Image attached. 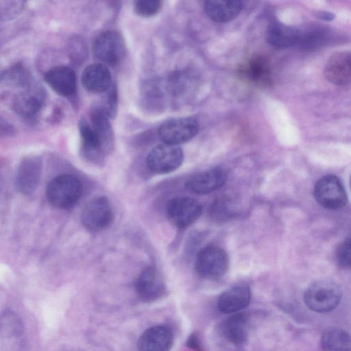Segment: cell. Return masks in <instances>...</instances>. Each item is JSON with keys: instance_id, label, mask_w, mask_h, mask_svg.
<instances>
[{"instance_id": "obj_2", "label": "cell", "mask_w": 351, "mask_h": 351, "mask_svg": "<svg viewBox=\"0 0 351 351\" xmlns=\"http://www.w3.org/2000/svg\"><path fill=\"white\" fill-rule=\"evenodd\" d=\"M341 297V289L337 283L330 280H319L307 288L304 301L310 310L317 313H327L337 306Z\"/></svg>"}, {"instance_id": "obj_10", "label": "cell", "mask_w": 351, "mask_h": 351, "mask_svg": "<svg viewBox=\"0 0 351 351\" xmlns=\"http://www.w3.org/2000/svg\"><path fill=\"white\" fill-rule=\"evenodd\" d=\"M134 287L139 298L147 302L158 300L166 290L163 277L152 266L147 267L141 271L135 280Z\"/></svg>"}, {"instance_id": "obj_15", "label": "cell", "mask_w": 351, "mask_h": 351, "mask_svg": "<svg viewBox=\"0 0 351 351\" xmlns=\"http://www.w3.org/2000/svg\"><path fill=\"white\" fill-rule=\"evenodd\" d=\"M350 53L343 51L334 53L328 60L324 75L328 81L333 84H349L351 80Z\"/></svg>"}, {"instance_id": "obj_16", "label": "cell", "mask_w": 351, "mask_h": 351, "mask_svg": "<svg viewBox=\"0 0 351 351\" xmlns=\"http://www.w3.org/2000/svg\"><path fill=\"white\" fill-rule=\"evenodd\" d=\"M82 84L88 92L104 93L112 86V77L108 67L99 62L86 66L82 75Z\"/></svg>"}, {"instance_id": "obj_12", "label": "cell", "mask_w": 351, "mask_h": 351, "mask_svg": "<svg viewBox=\"0 0 351 351\" xmlns=\"http://www.w3.org/2000/svg\"><path fill=\"white\" fill-rule=\"evenodd\" d=\"M226 180L225 171L219 168L211 169L196 173L185 184L186 189L193 194L204 195L221 188Z\"/></svg>"}, {"instance_id": "obj_7", "label": "cell", "mask_w": 351, "mask_h": 351, "mask_svg": "<svg viewBox=\"0 0 351 351\" xmlns=\"http://www.w3.org/2000/svg\"><path fill=\"white\" fill-rule=\"evenodd\" d=\"M314 197L319 204L330 210L343 208L348 201L343 184L334 175L325 176L316 182Z\"/></svg>"}, {"instance_id": "obj_21", "label": "cell", "mask_w": 351, "mask_h": 351, "mask_svg": "<svg viewBox=\"0 0 351 351\" xmlns=\"http://www.w3.org/2000/svg\"><path fill=\"white\" fill-rule=\"evenodd\" d=\"M40 175L41 165L39 161L35 160L24 161L16 174V188L23 194L32 193L38 184Z\"/></svg>"}, {"instance_id": "obj_9", "label": "cell", "mask_w": 351, "mask_h": 351, "mask_svg": "<svg viewBox=\"0 0 351 351\" xmlns=\"http://www.w3.org/2000/svg\"><path fill=\"white\" fill-rule=\"evenodd\" d=\"M198 129V123L194 118H174L162 123L158 134L163 143L178 145L192 139Z\"/></svg>"}, {"instance_id": "obj_4", "label": "cell", "mask_w": 351, "mask_h": 351, "mask_svg": "<svg viewBox=\"0 0 351 351\" xmlns=\"http://www.w3.org/2000/svg\"><path fill=\"white\" fill-rule=\"evenodd\" d=\"M229 265L226 252L217 246H207L197 254L195 268L198 276L206 280H215L223 276Z\"/></svg>"}, {"instance_id": "obj_26", "label": "cell", "mask_w": 351, "mask_h": 351, "mask_svg": "<svg viewBox=\"0 0 351 351\" xmlns=\"http://www.w3.org/2000/svg\"><path fill=\"white\" fill-rule=\"evenodd\" d=\"M326 30L322 28H315L306 31L300 32V37L298 42L302 49L306 50H313L319 48L327 39Z\"/></svg>"}, {"instance_id": "obj_30", "label": "cell", "mask_w": 351, "mask_h": 351, "mask_svg": "<svg viewBox=\"0 0 351 351\" xmlns=\"http://www.w3.org/2000/svg\"><path fill=\"white\" fill-rule=\"evenodd\" d=\"M117 92L116 88L114 87L110 88L109 95L108 99V104L107 108L104 110H106L108 117H112V116L116 114L117 109Z\"/></svg>"}, {"instance_id": "obj_31", "label": "cell", "mask_w": 351, "mask_h": 351, "mask_svg": "<svg viewBox=\"0 0 351 351\" xmlns=\"http://www.w3.org/2000/svg\"><path fill=\"white\" fill-rule=\"evenodd\" d=\"M314 15L317 18L324 21H332L335 17V14L326 11H316L314 13Z\"/></svg>"}, {"instance_id": "obj_6", "label": "cell", "mask_w": 351, "mask_h": 351, "mask_svg": "<svg viewBox=\"0 0 351 351\" xmlns=\"http://www.w3.org/2000/svg\"><path fill=\"white\" fill-rule=\"evenodd\" d=\"M184 153L178 145L162 143L154 147L148 154L146 163L154 173H171L182 165Z\"/></svg>"}, {"instance_id": "obj_5", "label": "cell", "mask_w": 351, "mask_h": 351, "mask_svg": "<svg viewBox=\"0 0 351 351\" xmlns=\"http://www.w3.org/2000/svg\"><path fill=\"white\" fill-rule=\"evenodd\" d=\"M114 218L111 203L105 196H99L90 200L81 215L82 225L91 232L107 229L112 225Z\"/></svg>"}, {"instance_id": "obj_14", "label": "cell", "mask_w": 351, "mask_h": 351, "mask_svg": "<svg viewBox=\"0 0 351 351\" xmlns=\"http://www.w3.org/2000/svg\"><path fill=\"white\" fill-rule=\"evenodd\" d=\"M250 289L245 284L232 286L223 291L217 300V308L223 313H237L250 302Z\"/></svg>"}, {"instance_id": "obj_27", "label": "cell", "mask_w": 351, "mask_h": 351, "mask_svg": "<svg viewBox=\"0 0 351 351\" xmlns=\"http://www.w3.org/2000/svg\"><path fill=\"white\" fill-rule=\"evenodd\" d=\"M233 215L231 204L226 198H219L210 205L209 216L214 221H226Z\"/></svg>"}, {"instance_id": "obj_19", "label": "cell", "mask_w": 351, "mask_h": 351, "mask_svg": "<svg viewBox=\"0 0 351 351\" xmlns=\"http://www.w3.org/2000/svg\"><path fill=\"white\" fill-rule=\"evenodd\" d=\"M300 31L280 22L270 23L267 29L266 39L277 48H288L298 44Z\"/></svg>"}, {"instance_id": "obj_24", "label": "cell", "mask_w": 351, "mask_h": 351, "mask_svg": "<svg viewBox=\"0 0 351 351\" xmlns=\"http://www.w3.org/2000/svg\"><path fill=\"white\" fill-rule=\"evenodd\" d=\"M324 351H350V338L344 330L337 327L326 329L321 337Z\"/></svg>"}, {"instance_id": "obj_3", "label": "cell", "mask_w": 351, "mask_h": 351, "mask_svg": "<svg viewBox=\"0 0 351 351\" xmlns=\"http://www.w3.org/2000/svg\"><path fill=\"white\" fill-rule=\"evenodd\" d=\"M94 57L104 65L115 66L123 58L125 45L122 35L114 30L103 32L93 43Z\"/></svg>"}, {"instance_id": "obj_8", "label": "cell", "mask_w": 351, "mask_h": 351, "mask_svg": "<svg viewBox=\"0 0 351 351\" xmlns=\"http://www.w3.org/2000/svg\"><path fill=\"white\" fill-rule=\"evenodd\" d=\"M202 206L189 197H176L168 201L165 213L175 227L184 228L193 223L202 214Z\"/></svg>"}, {"instance_id": "obj_32", "label": "cell", "mask_w": 351, "mask_h": 351, "mask_svg": "<svg viewBox=\"0 0 351 351\" xmlns=\"http://www.w3.org/2000/svg\"><path fill=\"white\" fill-rule=\"evenodd\" d=\"M189 345L196 350H202V346L200 345L199 339L196 335H192L190 337L189 340Z\"/></svg>"}, {"instance_id": "obj_13", "label": "cell", "mask_w": 351, "mask_h": 351, "mask_svg": "<svg viewBox=\"0 0 351 351\" xmlns=\"http://www.w3.org/2000/svg\"><path fill=\"white\" fill-rule=\"evenodd\" d=\"M173 341L171 330L165 326H154L145 330L140 336L138 351H169Z\"/></svg>"}, {"instance_id": "obj_28", "label": "cell", "mask_w": 351, "mask_h": 351, "mask_svg": "<svg viewBox=\"0 0 351 351\" xmlns=\"http://www.w3.org/2000/svg\"><path fill=\"white\" fill-rule=\"evenodd\" d=\"M162 3L159 0H138L134 3V10L140 16L150 17L159 12Z\"/></svg>"}, {"instance_id": "obj_17", "label": "cell", "mask_w": 351, "mask_h": 351, "mask_svg": "<svg viewBox=\"0 0 351 351\" xmlns=\"http://www.w3.org/2000/svg\"><path fill=\"white\" fill-rule=\"evenodd\" d=\"M44 78L47 84L60 95L69 97L76 91L75 74L69 67H53L45 73Z\"/></svg>"}, {"instance_id": "obj_18", "label": "cell", "mask_w": 351, "mask_h": 351, "mask_svg": "<svg viewBox=\"0 0 351 351\" xmlns=\"http://www.w3.org/2000/svg\"><path fill=\"white\" fill-rule=\"evenodd\" d=\"M223 337L234 345H243L248 339L250 322L244 313H237L226 319L221 326Z\"/></svg>"}, {"instance_id": "obj_29", "label": "cell", "mask_w": 351, "mask_h": 351, "mask_svg": "<svg viewBox=\"0 0 351 351\" xmlns=\"http://www.w3.org/2000/svg\"><path fill=\"white\" fill-rule=\"evenodd\" d=\"M350 244V239H346L339 245L336 253L339 265L345 269L350 268L351 265Z\"/></svg>"}, {"instance_id": "obj_23", "label": "cell", "mask_w": 351, "mask_h": 351, "mask_svg": "<svg viewBox=\"0 0 351 351\" xmlns=\"http://www.w3.org/2000/svg\"><path fill=\"white\" fill-rule=\"evenodd\" d=\"M43 103V94L40 89H30L19 95L14 103L15 110L20 115L30 118L34 117Z\"/></svg>"}, {"instance_id": "obj_1", "label": "cell", "mask_w": 351, "mask_h": 351, "mask_svg": "<svg viewBox=\"0 0 351 351\" xmlns=\"http://www.w3.org/2000/svg\"><path fill=\"white\" fill-rule=\"evenodd\" d=\"M83 191L81 181L70 174H62L51 180L47 187L49 203L59 209L72 208L80 199Z\"/></svg>"}, {"instance_id": "obj_25", "label": "cell", "mask_w": 351, "mask_h": 351, "mask_svg": "<svg viewBox=\"0 0 351 351\" xmlns=\"http://www.w3.org/2000/svg\"><path fill=\"white\" fill-rule=\"evenodd\" d=\"M80 133L84 156L90 162H101L105 156L96 141L90 125L86 120L80 122Z\"/></svg>"}, {"instance_id": "obj_20", "label": "cell", "mask_w": 351, "mask_h": 351, "mask_svg": "<svg viewBox=\"0 0 351 351\" xmlns=\"http://www.w3.org/2000/svg\"><path fill=\"white\" fill-rule=\"evenodd\" d=\"M242 8V3L236 0H210L204 3L206 15L217 23L233 20L239 14Z\"/></svg>"}, {"instance_id": "obj_22", "label": "cell", "mask_w": 351, "mask_h": 351, "mask_svg": "<svg viewBox=\"0 0 351 351\" xmlns=\"http://www.w3.org/2000/svg\"><path fill=\"white\" fill-rule=\"evenodd\" d=\"M242 71L257 84L265 85L271 82V66L269 60L263 56H253Z\"/></svg>"}, {"instance_id": "obj_11", "label": "cell", "mask_w": 351, "mask_h": 351, "mask_svg": "<svg viewBox=\"0 0 351 351\" xmlns=\"http://www.w3.org/2000/svg\"><path fill=\"white\" fill-rule=\"evenodd\" d=\"M108 115L104 108L95 106L90 110V127L96 141L104 156L114 147V136Z\"/></svg>"}]
</instances>
